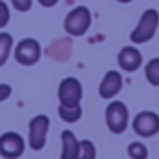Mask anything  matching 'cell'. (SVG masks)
I'll return each instance as SVG.
<instances>
[{"mask_svg": "<svg viewBox=\"0 0 159 159\" xmlns=\"http://www.w3.org/2000/svg\"><path fill=\"white\" fill-rule=\"evenodd\" d=\"M51 120L47 114H36L28 122V146L34 152H39L47 144V135H49Z\"/></svg>", "mask_w": 159, "mask_h": 159, "instance_id": "4", "label": "cell"}, {"mask_svg": "<svg viewBox=\"0 0 159 159\" xmlns=\"http://www.w3.org/2000/svg\"><path fill=\"white\" fill-rule=\"evenodd\" d=\"M127 155L131 159H148V148L140 140H133L127 146Z\"/></svg>", "mask_w": 159, "mask_h": 159, "instance_id": "16", "label": "cell"}, {"mask_svg": "<svg viewBox=\"0 0 159 159\" xmlns=\"http://www.w3.org/2000/svg\"><path fill=\"white\" fill-rule=\"evenodd\" d=\"M105 124L111 133L122 135L129 125V111L122 101H111L105 109Z\"/></svg>", "mask_w": 159, "mask_h": 159, "instance_id": "3", "label": "cell"}, {"mask_svg": "<svg viewBox=\"0 0 159 159\" xmlns=\"http://www.w3.org/2000/svg\"><path fill=\"white\" fill-rule=\"evenodd\" d=\"M10 8L8 4L4 2V0H0V28H4L8 23H10Z\"/></svg>", "mask_w": 159, "mask_h": 159, "instance_id": "17", "label": "cell"}, {"mask_svg": "<svg viewBox=\"0 0 159 159\" xmlns=\"http://www.w3.org/2000/svg\"><path fill=\"white\" fill-rule=\"evenodd\" d=\"M96 144L88 139H83L79 140V152L75 159H96Z\"/></svg>", "mask_w": 159, "mask_h": 159, "instance_id": "15", "label": "cell"}, {"mask_svg": "<svg viewBox=\"0 0 159 159\" xmlns=\"http://www.w3.org/2000/svg\"><path fill=\"white\" fill-rule=\"evenodd\" d=\"M38 2L43 6V8H52V6H56L60 0H38Z\"/></svg>", "mask_w": 159, "mask_h": 159, "instance_id": "20", "label": "cell"}, {"mask_svg": "<svg viewBox=\"0 0 159 159\" xmlns=\"http://www.w3.org/2000/svg\"><path fill=\"white\" fill-rule=\"evenodd\" d=\"M79 140L81 139H77V135L71 129H64L60 135V142H62L60 159H75L79 152Z\"/></svg>", "mask_w": 159, "mask_h": 159, "instance_id": "11", "label": "cell"}, {"mask_svg": "<svg viewBox=\"0 0 159 159\" xmlns=\"http://www.w3.org/2000/svg\"><path fill=\"white\" fill-rule=\"evenodd\" d=\"M10 2H11V6H13L17 11L25 13V11H30V8H32V2H34V0H10Z\"/></svg>", "mask_w": 159, "mask_h": 159, "instance_id": "18", "label": "cell"}, {"mask_svg": "<svg viewBox=\"0 0 159 159\" xmlns=\"http://www.w3.org/2000/svg\"><path fill=\"white\" fill-rule=\"evenodd\" d=\"M13 51V38L8 32H0V67H2Z\"/></svg>", "mask_w": 159, "mask_h": 159, "instance_id": "13", "label": "cell"}, {"mask_svg": "<svg viewBox=\"0 0 159 159\" xmlns=\"http://www.w3.org/2000/svg\"><path fill=\"white\" fill-rule=\"evenodd\" d=\"M58 116L66 124H75L83 116V107H81V103L79 105H64V103H60L58 105Z\"/></svg>", "mask_w": 159, "mask_h": 159, "instance_id": "12", "label": "cell"}, {"mask_svg": "<svg viewBox=\"0 0 159 159\" xmlns=\"http://www.w3.org/2000/svg\"><path fill=\"white\" fill-rule=\"evenodd\" d=\"M116 60H118L120 69H124L127 73H133L142 66V52L135 45H125V47L120 49Z\"/></svg>", "mask_w": 159, "mask_h": 159, "instance_id": "10", "label": "cell"}, {"mask_svg": "<svg viewBox=\"0 0 159 159\" xmlns=\"http://www.w3.org/2000/svg\"><path fill=\"white\" fill-rule=\"evenodd\" d=\"M90 26H92V13L86 6L73 8L64 19V30L73 38L84 36L90 30Z\"/></svg>", "mask_w": 159, "mask_h": 159, "instance_id": "2", "label": "cell"}, {"mask_svg": "<svg viewBox=\"0 0 159 159\" xmlns=\"http://www.w3.org/2000/svg\"><path fill=\"white\" fill-rule=\"evenodd\" d=\"M116 2H120V4H129V2H133V0H116Z\"/></svg>", "mask_w": 159, "mask_h": 159, "instance_id": "21", "label": "cell"}, {"mask_svg": "<svg viewBox=\"0 0 159 159\" xmlns=\"http://www.w3.org/2000/svg\"><path fill=\"white\" fill-rule=\"evenodd\" d=\"M83 99V84L75 77H66L58 84V101L64 105H79Z\"/></svg>", "mask_w": 159, "mask_h": 159, "instance_id": "8", "label": "cell"}, {"mask_svg": "<svg viewBox=\"0 0 159 159\" xmlns=\"http://www.w3.org/2000/svg\"><path fill=\"white\" fill-rule=\"evenodd\" d=\"M157 26H159V11L153 10V8L144 10L139 23H137V26L129 34L131 43H135V45L148 43L150 39H153V36L157 32Z\"/></svg>", "mask_w": 159, "mask_h": 159, "instance_id": "1", "label": "cell"}, {"mask_svg": "<svg viewBox=\"0 0 159 159\" xmlns=\"http://www.w3.org/2000/svg\"><path fill=\"white\" fill-rule=\"evenodd\" d=\"M131 127L135 135H139L140 139L155 137L159 133V114L153 111H140L139 114H135Z\"/></svg>", "mask_w": 159, "mask_h": 159, "instance_id": "5", "label": "cell"}, {"mask_svg": "<svg viewBox=\"0 0 159 159\" xmlns=\"http://www.w3.org/2000/svg\"><path fill=\"white\" fill-rule=\"evenodd\" d=\"M13 56L21 66H36L41 58V45L34 38H25L15 45Z\"/></svg>", "mask_w": 159, "mask_h": 159, "instance_id": "6", "label": "cell"}, {"mask_svg": "<svg viewBox=\"0 0 159 159\" xmlns=\"http://www.w3.org/2000/svg\"><path fill=\"white\" fill-rule=\"evenodd\" d=\"M26 150L25 139L15 131H6L0 135V157L4 159H19Z\"/></svg>", "mask_w": 159, "mask_h": 159, "instance_id": "7", "label": "cell"}, {"mask_svg": "<svg viewBox=\"0 0 159 159\" xmlns=\"http://www.w3.org/2000/svg\"><path fill=\"white\" fill-rule=\"evenodd\" d=\"M11 94H13V88H11L10 84L0 83V103L6 101V99H10V96H11Z\"/></svg>", "mask_w": 159, "mask_h": 159, "instance_id": "19", "label": "cell"}, {"mask_svg": "<svg viewBox=\"0 0 159 159\" xmlns=\"http://www.w3.org/2000/svg\"><path fill=\"white\" fill-rule=\"evenodd\" d=\"M144 77L152 86H159V58H152L144 66Z\"/></svg>", "mask_w": 159, "mask_h": 159, "instance_id": "14", "label": "cell"}, {"mask_svg": "<svg viewBox=\"0 0 159 159\" xmlns=\"http://www.w3.org/2000/svg\"><path fill=\"white\" fill-rule=\"evenodd\" d=\"M122 86H124L122 73L116 71V69H111V71H107V73L103 75L98 92H99V96H101L103 99H112V98H116V96L120 94Z\"/></svg>", "mask_w": 159, "mask_h": 159, "instance_id": "9", "label": "cell"}]
</instances>
